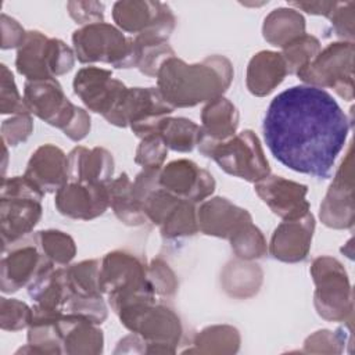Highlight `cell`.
<instances>
[{"label":"cell","instance_id":"7dc6e473","mask_svg":"<svg viewBox=\"0 0 355 355\" xmlns=\"http://www.w3.org/2000/svg\"><path fill=\"white\" fill-rule=\"evenodd\" d=\"M288 6L297 11L302 10L312 15H323L329 18L337 6V1H288Z\"/></svg>","mask_w":355,"mask_h":355},{"label":"cell","instance_id":"1f68e13d","mask_svg":"<svg viewBox=\"0 0 355 355\" xmlns=\"http://www.w3.org/2000/svg\"><path fill=\"white\" fill-rule=\"evenodd\" d=\"M225 290L239 298H247L259 290L262 283V270L258 265L248 261L230 262L222 275Z\"/></svg>","mask_w":355,"mask_h":355},{"label":"cell","instance_id":"5bb4252c","mask_svg":"<svg viewBox=\"0 0 355 355\" xmlns=\"http://www.w3.org/2000/svg\"><path fill=\"white\" fill-rule=\"evenodd\" d=\"M144 214L148 222L159 227L165 240L190 237L198 232L196 204L179 198L161 186L146 198Z\"/></svg>","mask_w":355,"mask_h":355},{"label":"cell","instance_id":"9c48e42d","mask_svg":"<svg viewBox=\"0 0 355 355\" xmlns=\"http://www.w3.org/2000/svg\"><path fill=\"white\" fill-rule=\"evenodd\" d=\"M309 272L316 287L313 304L318 315L329 322L352 324V290L343 263L322 255L312 261Z\"/></svg>","mask_w":355,"mask_h":355},{"label":"cell","instance_id":"8d00e7d4","mask_svg":"<svg viewBox=\"0 0 355 355\" xmlns=\"http://www.w3.org/2000/svg\"><path fill=\"white\" fill-rule=\"evenodd\" d=\"M32 308L15 298H0V327L4 331H19L29 327Z\"/></svg>","mask_w":355,"mask_h":355},{"label":"cell","instance_id":"ee69618b","mask_svg":"<svg viewBox=\"0 0 355 355\" xmlns=\"http://www.w3.org/2000/svg\"><path fill=\"white\" fill-rule=\"evenodd\" d=\"M354 1H337L336 8L331 11L329 17L334 33L338 37L348 42L354 40Z\"/></svg>","mask_w":355,"mask_h":355},{"label":"cell","instance_id":"f6af8a7d","mask_svg":"<svg viewBox=\"0 0 355 355\" xmlns=\"http://www.w3.org/2000/svg\"><path fill=\"white\" fill-rule=\"evenodd\" d=\"M67 10L76 24L85 26L103 22L105 7L100 1H68Z\"/></svg>","mask_w":355,"mask_h":355},{"label":"cell","instance_id":"ba28073f","mask_svg":"<svg viewBox=\"0 0 355 355\" xmlns=\"http://www.w3.org/2000/svg\"><path fill=\"white\" fill-rule=\"evenodd\" d=\"M198 151L211 159L226 173L257 183L270 175L269 162L263 154L258 136L245 129L223 141L201 139Z\"/></svg>","mask_w":355,"mask_h":355},{"label":"cell","instance_id":"277c9868","mask_svg":"<svg viewBox=\"0 0 355 355\" xmlns=\"http://www.w3.org/2000/svg\"><path fill=\"white\" fill-rule=\"evenodd\" d=\"M24 101L31 114L62 130L72 141L83 140L90 132L89 114L71 103L55 78L26 80Z\"/></svg>","mask_w":355,"mask_h":355},{"label":"cell","instance_id":"60d3db41","mask_svg":"<svg viewBox=\"0 0 355 355\" xmlns=\"http://www.w3.org/2000/svg\"><path fill=\"white\" fill-rule=\"evenodd\" d=\"M137 46L139 50V71L150 78H155L159 67L162 62L175 55L173 49L169 46L168 42L165 43H154V44H143Z\"/></svg>","mask_w":355,"mask_h":355},{"label":"cell","instance_id":"4316f807","mask_svg":"<svg viewBox=\"0 0 355 355\" xmlns=\"http://www.w3.org/2000/svg\"><path fill=\"white\" fill-rule=\"evenodd\" d=\"M239 126V111L236 105L220 96L208 101L201 111L202 139L223 141L236 135Z\"/></svg>","mask_w":355,"mask_h":355},{"label":"cell","instance_id":"8992f818","mask_svg":"<svg viewBox=\"0 0 355 355\" xmlns=\"http://www.w3.org/2000/svg\"><path fill=\"white\" fill-rule=\"evenodd\" d=\"M72 43L82 64L103 62L118 69L137 68L139 50L133 37L125 36L118 26L104 21L76 29Z\"/></svg>","mask_w":355,"mask_h":355},{"label":"cell","instance_id":"f35d334b","mask_svg":"<svg viewBox=\"0 0 355 355\" xmlns=\"http://www.w3.org/2000/svg\"><path fill=\"white\" fill-rule=\"evenodd\" d=\"M168 155V147L158 133L141 139L136 148L135 162L143 169H161Z\"/></svg>","mask_w":355,"mask_h":355},{"label":"cell","instance_id":"44dd1931","mask_svg":"<svg viewBox=\"0 0 355 355\" xmlns=\"http://www.w3.org/2000/svg\"><path fill=\"white\" fill-rule=\"evenodd\" d=\"M315 232V218L311 212L301 218L283 220L273 232L269 252L282 262L295 263L304 261L311 250Z\"/></svg>","mask_w":355,"mask_h":355},{"label":"cell","instance_id":"836d02e7","mask_svg":"<svg viewBox=\"0 0 355 355\" xmlns=\"http://www.w3.org/2000/svg\"><path fill=\"white\" fill-rule=\"evenodd\" d=\"M100 262V259H86L65 266L69 295L103 297L98 284Z\"/></svg>","mask_w":355,"mask_h":355},{"label":"cell","instance_id":"2e32d148","mask_svg":"<svg viewBox=\"0 0 355 355\" xmlns=\"http://www.w3.org/2000/svg\"><path fill=\"white\" fill-rule=\"evenodd\" d=\"M159 186L179 198L194 204L207 200L215 190V179L194 161L180 158L171 161L159 169Z\"/></svg>","mask_w":355,"mask_h":355},{"label":"cell","instance_id":"7402d4cb","mask_svg":"<svg viewBox=\"0 0 355 355\" xmlns=\"http://www.w3.org/2000/svg\"><path fill=\"white\" fill-rule=\"evenodd\" d=\"M251 214L225 197L204 200L197 208L198 232L229 240L243 225L251 222Z\"/></svg>","mask_w":355,"mask_h":355},{"label":"cell","instance_id":"83f0119b","mask_svg":"<svg viewBox=\"0 0 355 355\" xmlns=\"http://www.w3.org/2000/svg\"><path fill=\"white\" fill-rule=\"evenodd\" d=\"M110 207L115 216L128 226H140L147 223L143 204L137 200L133 191V180L126 172H122L118 178L112 179L108 184Z\"/></svg>","mask_w":355,"mask_h":355},{"label":"cell","instance_id":"4fadbf2b","mask_svg":"<svg viewBox=\"0 0 355 355\" xmlns=\"http://www.w3.org/2000/svg\"><path fill=\"white\" fill-rule=\"evenodd\" d=\"M173 108L164 100L157 87H128V92L108 123L126 128L140 139L158 132Z\"/></svg>","mask_w":355,"mask_h":355},{"label":"cell","instance_id":"9a60e30c","mask_svg":"<svg viewBox=\"0 0 355 355\" xmlns=\"http://www.w3.org/2000/svg\"><path fill=\"white\" fill-rule=\"evenodd\" d=\"M73 93L80 98L87 110L100 114L107 122L121 105L128 87L112 78L110 69L100 67L80 68L72 82Z\"/></svg>","mask_w":355,"mask_h":355},{"label":"cell","instance_id":"e0dca14e","mask_svg":"<svg viewBox=\"0 0 355 355\" xmlns=\"http://www.w3.org/2000/svg\"><path fill=\"white\" fill-rule=\"evenodd\" d=\"M107 184L68 182L55 193V208L61 215L75 220L96 219L110 207Z\"/></svg>","mask_w":355,"mask_h":355},{"label":"cell","instance_id":"7c38bea8","mask_svg":"<svg viewBox=\"0 0 355 355\" xmlns=\"http://www.w3.org/2000/svg\"><path fill=\"white\" fill-rule=\"evenodd\" d=\"M295 76L308 86L330 87L341 98L354 100V42L330 43Z\"/></svg>","mask_w":355,"mask_h":355},{"label":"cell","instance_id":"7a4b0ae2","mask_svg":"<svg viewBox=\"0 0 355 355\" xmlns=\"http://www.w3.org/2000/svg\"><path fill=\"white\" fill-rule=\"evenodd\" d=\"M233 75V65L223 55H209L196 64L173 55L162 62L155 78L161 96L175 110L196 107L223 96Z\"/></svg>","mask_w":355,"mask_h":355},{"label":"cell","instance_id":"ac0fdd59","mask_svg":"<svg viewBox=\"0 0 355 355\" xmlns=\"http://www.w3.org/2000/svg\"><path fill=\"white\" fill-rule=\"evenodd\" d=\"M352 154L348 151L320 204L319 218L327 227L349 229L354 225Z\"/></svg>","mask_w":355,"mask_h":355},{"label":"cell","instance_id":"cb8c5ba5","mask_svg":"<svg viewBox=\"0 0 355 355\" xmlns=\"http://www.w3.org/2000/svg\"><path fill=\"white\" fill-rule=\"evenodd\" d=\"M94 322L64 312L57 320L61 338L62 354L69 355H97L103 352L104 336Z\"/></svg>","mask_w":355,"mask_h":355},{"label":"cell","instance_id":"6da1fadb","mask_svg":"<svg viewBox=\"0 0 355 355\" xmlns=\"http://www.w3.org/2000/svg\"><path fill=\"white\" fill-rule=\"evenodd\" d=\"M262 130L269 151L280 164L327 179L345 146L349 121L324 89L301 85L283 90L270 101Z\"/></svg>","mask_w":355,"mask_h":355},{"label":"cell","instance_id":"5b68a950","mask_svg":"<svg viewBox=\"0 0 355 355\" xmlns=\"http://www.w3.org/2000/svg\"><path fill=\"white\" fill-rule=\"evenodd\" d=\"M44 191L25 175L1 179L0 229L3 250L17 244L39 223Z\"/></svg>","mask_w":355,"mask_h":355},{"label":"cell","instance_id":"ab89813d","mask_svg":"<svg viewBox=\"0 0 355 355\" xmlns=\"http://www.w3.org/2000/svg\"><path fill=\"white\" fill-rule=\"evenodd\" d=\"M0 112L1 114H11V115H18V114H31L24 97H21L14 75L11 71L7 68V65L1 64V89H0Z\"/></svg>","mask_w":355,"mask_h":355},{"label":"cell","instance_id":"3957f363","mask_svg":"<svg viewBox=\"0 0 355 355\" xmlns=\"http://www.w3.org/2000/svg\"><path fill=\"white\" fill-rule=\"evenodd\" d=\"M98 284L115 313L132 305L155 301L146 262L125 250H115L103 257Z\"/></svg>","mask_w":355,"mask_h":355},{"label":"cell","instance_id":"484cf974","mask_svg":"<svg viewBox=\"0 0 355 355\" xmlns=\"http://www.w3.org/2000/svg\"><path fill=\"white\" fill-rule=\"evenodd\" d=\"M288 75L286 61L280 53L262 50L252 55L247 67L245 85L251 94L263 97L272 93Z\"/></svg>","mask_w":355,"mask_h":355},{"label":"cell","instance_id":"8fae6325","mask_svg":"<svg viewBox=\"0 0 355 355\" xmlns=\"http://www.w3.org/2000/svg\"><path fill=\"white\" fill-rule=\"evenodd\" d=\"M112 19L122 32L136 35V44L165 43L176 25L169 6L151 0L116 1L112 6Z\"/></svg>","mask_w":355,"mask_h":355},{"label":"cell","instance_id":"7bdbcfd3","mask_svg":"<svg viewBox=\"0 0 355 355\" xmlns=\"http://www.w3.org/2000/svg\"><path fill=\"white\" fill-rule=\"evenodd\" d=\"M33 132V119L31 114H18L3 121L1 140L10 147H15L28 140Z\"/></svg>","mask_w":355,"mask_h":355},{"label":"cell","instance_id":"ffe728a7","mask_svg":"<svg viewBox=\"0 0 355 355\" xmlns=\"http://www.w3.org/2000/svg\"><path fill=\"white\" fill-rule=\"evenodd\" d=\"M50 265L54 263L42 255L33 241L11 248L0 262L1 291L11 294L28 287Z\"/></svg>","mask_w":355,"mask_h":355},{"label":"cell","instance_id":"b9f144b4","mask_svg":"<svg viewBox=\"0 0 355 355\" xmlns=\"http://www.w3.org/2000/svg\"><path fill=\"white\" fill-rule=\"evenodd\" d=\"M345 344V331L338 329L336 331L318 330L311 334L304 343V352L315 354H340Z\"/></svg>","mask_w":355,"mask_h":355},{"label":"cell","instance_id":"74e56055","mask_svg":"<svg viewBox=\"0 0 355 355\" xmlns=\"http://www.w3.org/2000/svg\"><path fill=\"white\" fill-rule=\"evenodd\" d=\"M147 275L148 282L153 287L155 297H173L178 291L179 282L175 272L162 258H154L147 265Z\"/></svg>","mask_w":355,"mask_h":355},{"label":"cell","instance_id":"4dcf8cb0","mask_svg":"<svg viewBox=\"0 0 355 355\" xmlns=\"http://www.w3.org/2000/svg\"><path fill=\"white\" fill-rule=\"evenodd\" d=\"M168 150L178 153H190L202 139L201 126L189 118L168 116L159 125L157 132Z\"/></svg>","mask_w":355,"mask_h":355},{"label":"cell","instance_id":"30bf717a","mask_svg":"<svg viewBox=\"0 0 355 355\" xmlns=\"http://www.w3.org/2000/svg\"><path fill=\"white\" fill-rule=\"evenodd\" d=\"M75 51L61 39L28 31L17 50L15 68L26 80L51 79L69 72L75 65Z\"/></svg>","mask_w":355,"mask_h":355},{"label":"cell","instance_id":"52a82bcc","mask_svg":"<svg viewBox=\"0 0 355 355\" xmlns=\"http://www.w3.org/2000/svg\"><path fill=\"white\" fill-rule=\"evenodd\" d=\"M121 323L146 343V354H175L182 341L183 326L178 313L164 305L144 302L119 311Z\"/></svg>","mask_w":355,"mask_h":355},{"label":"cell","instance_id":"d590c367","mask_svg":"<svg viewBox=\"0 0 355 355\" xmlns=\"http://www.w3.org/2000/svg\"><path fill=\"white\" fill-rule=\"evenodd\" d=\"M230 247L234 255L241 261L259 259L268 252V244L263 233L251 222L243 225L230 239Z\"/></svg>","mask_w":355,"mask_h":355},{"label":"cell","instance_id":"603a6c76","mask_svg":"<svg viewBox=\"0 0 355 355\" xmlns=\"http://www.w3.org/2000/svg\"><path fill=\"white\" fill-rule=\"evenodd\" d=\"M24 175L44 193H57L69 182L68 155L54 144H43L32 153Z\"/></svg>","mask_w":355,"mask_h":355},{"label":"cell","instance_id":"d4e9b609","mask_svg":"<svg viewBox=\"0 0 355 355\" xmlns=\"http://www.w3.org/2000/svg\"><path fill=\"white\" fill-rule=\"evenodd\" d=\"M114 166V157L104 147L78 146L68 154L69 182L107 184L112 180Z\"/></svg>","mask_w":355,"mask_h":355},{"label":"cell","instance_id":"d6a6232c","mask_svg":"<svg viewBox=\"0 0 355 355\" xmlns=\"http://www.w3.org/2000/svg\"><path fill=\"white\" fill-rule=\"evenodd\" d=\"M32 241L42 255L55 266H67L76 255V244L65 232L57 229L39 230L32 236Z\"/></svg>","mask_w":355,"mask_h":355},{"label":"cell","instance_id":"e575fe53","mask_svg":"<svg viewBox=\"0 0 355 355\" xmlns=\"http://www.w3.org/2000/svg\"><path fill=\"white\" fill-rule=\"evenodd\" d=\"M322 46L319 39L313 35L304 33L288 42L284 47H282L280 54L286 61L288 73L297 75L301 69H304L315 60Z\"/></svg>","mask_w":355,"mask_h":355},{"label":"cell","instance_id":"f1b7e54d","mask_svg":"<svg viewBox=\"0 0 355 355\" xmlns=\"http://www.w3.org/2000/svg\"><path fill=\"white\" fill-rule=\"evenodd\" d=\"M305 33V18L293 7H279L272 10L263 19V39L275 46L284 47L293 39Z\"/></svg>","mask_w":355,"mask_h":355},{"label":"cell","instance_id":"f546056e","mask_svg":"<svg viewBox=\"0 0 355 355\" xmlns=\"http://www.w3.org/2000/svg\"><path fill=\"white\" fill-rule=\"evenodd\" d=\"M240 333L230 324H214L198 331L193 338V348L184 352L234 354L240 348Z\"/></svg>","mask_w":355,"mask_h":355},{"label":"cell","instance_id":"bcb514c9","mask_svg":"<svg viewBox=\"0 0 355 355\" xmlns=\"http://www.w3.org/2000/svg\"><path fill=\"white\" fill-rule=\"evenodd\" d=\"M0 26H1V49H18L25 37L26 32L25 29L15 21L14 18L6 15L4 12L0 17Z\"/></svg>","mask_w":355,"mask_h":355},{"label":"cell","instance_id":"d6986e66","mask_svg":"<svg viewBox=\"0 0 355 355\" xmlns=\"http://www.w3.org/2000/svg\"><path fill=\"white\" fill-rule=\"evenodd\" d=\"M255 193L269 207V209L283 220L297 219L309 212L306 200L308 187L302 183L268 175L254 183Z\"/></svg>","mask_w":355,"mask_h":355}]
</instances>
